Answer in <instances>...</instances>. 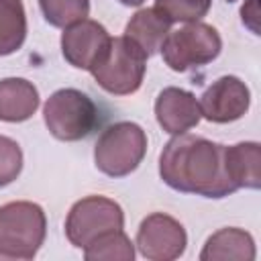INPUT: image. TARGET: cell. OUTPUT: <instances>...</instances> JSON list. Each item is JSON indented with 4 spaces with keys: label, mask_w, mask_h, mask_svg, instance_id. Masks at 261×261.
I'll return each mask as SVG.
<instances>
[{
    "label": "cell",
    "mask_w": 261,
    "mask_h": 261,
    "mask_svg": "<svg viewBox=\"0 0 261 261\" xmlns=\"http://www.w3.org/2000/svg\"><path fill=\"white\" fill-rule=\"evenodd\" d=\"M110 39L112 37L108 35L106 27L100 24L98 20H92V18L77 20L63 29V35H61L63 59L75 69L90 71L106 51Z\"/></svg>",
    "instance_id": "obj_10"
},
{
    "label": "cell",
    "mask_w": 261,
    "mask_h": 261,
    "mask_svg": "<svg viewBox=\"0 0 261 261\" xmlns=\"http://www.w3.org/2000/svg\"><path fill=\"white\" fill-rule=\"evenodd\" d=\"M198 102L202 118L216 124H226L247 114L251 106V90L241 77L222 75L204 90Z\"/></svg>",
    "instance_id": "obj_9"
},
{
    "label": "cell",
    "mask_w": 261,
    "mask_h": 261,
    "mask_svg": "<svg viewBox=\"0 0 261 261\" xmlns=\"http://www.w3.org/2000/svg\"><path fill=\"white\" fill-rule=\"evenodd\" d=\"M86 261H133L135 245L122 228L108 230L84 249Z\"/></svg>",
    "instance_id": "obj_17"
},
{
    "label": "cell",
    "mask_w": 261,
    "mask_h": 261,
    "mask_svg": "<svg viewBox=\"0 0 261 261\" xmlns=\"http://www.w3.org/2000/svg\"><path fill=\"white\" fill-rule=\"evenodd\" d=\"M226 2H237V0H226Z\"/></svg>",
    "instance_id": "obj_23"
},
{
    "label": "cell",
    "mask_w": 261,
    "mask_h": 261,
    "mask_svg": "<svg viewBox=\"0 0 261 261\" xmlns=\"http://www.w3.org/2000/svg\"><path fill=\"white\" fill-rule=\"evenodd\" d=\"M135 245L149 261H173L186 253L188 232L173 216L153 212L141 220Z\"/></svg>",
    "instance_id": "obj_8"
},
{
    "label": "cell",
    "mask_w": 261,
    "mask_h": 261,
    "mask_svg": "<svg viewBox=\"0 0 261 261\" xmlns=\"http://www.w3.org/2000/svg\"><path fill=\"white\" fill-rule=\"evenodd\" d=\"M39 104V90L33 82L24 77L0 80V120L24 122L37 112Z\"/></svg>",
    "instance_id": "obj_15"
},
{
    "label": "cell",
    "mask_w": 261,
    "mask_h": 261,
    "mask_svg": "<svg viewBox=\"0 0 261 261\" xmlns=\"http://www.w3.org/2000/svg\"><path fill=\"white\" fill-rule=\"evenodd\" d=\"M22 171V149L20 145L0 135V188L12 184Z\"/></svg>",
    "instance_id": "obj_20"
},
{
    "label": "cell",
    "mask_w": 261,
    "mask_h": 261,
    "mask_svg": "<svg viewBox=\"0 0 261 261\" xmlns=\"http://www.w3.org/2000/svg\"><path fill=\"white\" fill-rule=\"evenodd\" d=\"M159 177L175 192L212 200L237 192L224 169V145L190 133L173 135L165 143L159 155Z\"/></svg>",
    "instance_id": "obj_1"
},
{
    "label": "cell",
    "mask_w": 261,
    "mask_h": 261,
    "mask_svg": "<svg viewBox=\"0 0 261 261\" xmlns=\"http://www.w3.org/2000/svg\"><path fill=\"white\" fill-rule=\"evenodd\" d=\"M212 6V0H155V8L171 22L202 20Z\"/></svg>",
    "instance_id": "obj_19"
},
{
    "label": "cell",
    "mask_w": 261,
    "mask_h": 261,
    "mask_svg": "<svg viewBox=\"0 0 261 261\" xmlns=\"http://www.w3.org/2000/svg\"><path fill=\"white\" fill-rule=\"evenodd\" d=\"M147 71V55L128 37H112L102 57L90 69L102 90L112 96L135 94Z\"/></svg>",
    "instance_id": "obj_3"
},
{
    "label": "cell",
    "mask_w": 261,
    "mask_h": 261,
    "mask_svg": "<svg viewBox=\"0 0 261 261\" xmlns=\"http://www.w3.org/2000/svg\"><path fill=\"white\" fill-rule=\"evenodd\" d=\"M171 27H173V22L165 14H161L155 6L139 8L126 22L124 37H128L133 43H137L147 57H153L159 53Z\"/></svg>",
    "instance_id": "obj_14"
},
{
    "label": "cell",
    "mask_w": 261,
    "mask_h": 261,
    "mask_svg": "<svg viewBox=\"0 0 261 261\" xmlns=\"http://www.w3.org/2000/svg\"><path fill=\"white\" fill-rule=\"evenodd\" d=\"M27 39L22 0H0V57L16 53Z\"/></svg>",
    "instance_id": "obj_16"
},
{
    "label": "cell",
    "mask_w": 261,
    "mask_h": 261,
    "mask_svg": "<svg viewBox=\"0 0 261 261\" xmlns=\"http://www.w3.org/2000/svg\"><path fill=\"white\" fill-rule=\"evenodd\" d=\"M155 118L169 135H181L202 120L198 98L184 88H163L155 100Z\"/></svg>",
    "instance_id": "obj_11"
},
{
    "label": "cell",
    "mask_w": 261,
    "mask_h": 261,
    "mask_svg": "<svg viewBox=\"0 0 261 261\" xmlns=\"http://www.w3.org/2000/svg\"><path fill=\"white\" fill-rule=\"evenodd\" d=\"M249 6H251V10L247 8V6H243L241 8V16H243V22L255 33V35H259V29H257V0H249Z\"/></svg>",
    "instance_id": "obj_21"
},
{
    "label": "cell",
    "mask_w": 261,
    "mask_h": 261,
    "mask_svg": "<svg viewBox=\"0 0 261 261\" xmlns=\"http://www.w3.org/2000/svg\"><path fill=\"white\" fill-rule=\"evenodd\" d=\"M147 153V133L141 124L120 120L104 128L94 145V163L108 177L133 173Z\"/></svg>",
    "instance_id": "obj_4"
},
{
    "label": "cell",
    "mask_w": 261,
    "mask_h": 261,
    "mask_svg": "<svg viewBox=\"0 0 261 261\" xmlns=\"http://www.w3.org/2000/svg\"><path fill=\"white\" fill-rule=\"evenodd\" d=\"M120 4H124V6H143L147 0H118Z\"/></svg>",
    "instance_id": "obj_22"
},
{
    "label": "cell",
    "mask_w": 261,
    "mask_h": 261,
    "mask_svg": "<svg viewBox=\"0 0 261 261\" xmlns=\"http://www.w3.org/2000/svg\"><path fill=\"white\" fill-rule=\"evenodd\" d=\"M43 120L55 139L65 143L82 141L90 137L98 124V106L82 90L61 88L47 98Z\"/></svg>",
    "instance_id": "obj_6"
},
{
    "label": "cell",
    "mask_w": 261,
    "mask_h": 261,
    "mask_svg": "<svg viewBox=\"0 0 261 261\" xmlns=\"http://www.w3.org/2000/svg\"><path fill=\"white\" fill-rule=\"evenodd\" d=\"M224 169L237 190L261 188V145L257 141H243L224 145Z\"/></svg>",
    "instance_id": "obj_13"
},
{
    "label": "cell",
    "mask_w": 261,
    "mask_h": 261,
    "mask_svg": "<svg viewBox=\"0 0 261 261\" xmlns=\"http://www.w3.org/2000/svg\"><path fill=\"white\" fill-rule=\"evenodd\" d=\"M222 51L218 31L202 20L184 22V27L169 31L159 53L165 65L177 73L204 67L212 63Z\"/></svg>",
    "instance_id": "obj_5"
},
{
    "label": "cell",
    "mask_w": 261,
    "mask_h": 261,
    "mask_svg": "<svg viewBox=\"0 0 261 261\" xmlns=\"http://www.w3.org/2000/svg\"><path fill=\"white\" fill-rule=\"evenodd\" d=\"M257 249L251 232L226 226L210 234L200 251V261H255Z\"/></svg>",
    "instance_id": "obj_12"
},
{
    "label": "cell",
    "mask_w": 261,
    "mask_h": 261,
    "mask_svg": "<svg viewBox=\"0 0 261 261\" xmlns=\"http://www.w3.org/2000/svg\"><path fill=\"white\" fill-rule=\"evenodd\" d=\"M118 228H124V212L118 202L106 196L77 200L65 218V237L77 249H86L100 234Z\"/></svg>",
    "instance_id": "obj_7"
},
{
    "label": "cell",
    "mask_w": 261,
    "mask_h": 261,
    "mask_svg": "<svg viewBox=\"0 0 261 261\" xmlns=\"http://www.w3.org/2000/svg\"><path fill=\"white\" fill-rule=\"evenodd\" d=\"M39 6L45 20L57 29H65L90 14V0H39Z\"/></svg>",
    "instance_id": "obj_18"
},
{
    "label": "cell",
    "mask_w": 261,
    "mask_h": 261,
    "mask_svg": "<svg viewBox=\"0 0 261 261\" xmlns=\"http://www.w3.org/2000/svg\"><path fill=\"white\" fill-rule=\"evenodd\" d=\"M45 210L29 200L0 206V259L29 261L45 243Z\"/></svg>",
    "instance_id": "obj_2"
}]
</instances>
